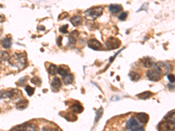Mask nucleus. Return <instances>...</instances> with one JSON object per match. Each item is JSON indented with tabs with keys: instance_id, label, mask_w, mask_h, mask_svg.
<instances>
[{
	"instance_id": "obj_1",
	"label": "nucleus",
	"mask_w": 175,
	"mask_h": 131,
	"mask_svg": "<svg viewBox=\"0 0 175 131\" xmlns=\"http://www.w3.org/2000/svg\"><path fill=\"white\" fill-rule=\"evenodd\" d=\"M8 63L18 69H22L26 66V57L23 54H16L15 56L10 57Z\"/></svg>"
},
{
	"instance_id": "obj_2",
	"label": "nucleus",
	"mask_w": 175,
	"mask_h": 131,
	"mask_svg": "<svg viewBox=\"0 0 175 131\" xmlns=\"http://www.w3.org/2000/svg\"><path fill=\"white\" fill-rule=\"evenodd\" d=\"M155 69L161 75H165L172 71L173 67L168 62L159 61L155 64Z\"/></svg>"
},
{
	"instance_id": "obj_3",
	"label": "nucleus",
	"mask_w": 175,
	"mask_h": 131,
	"mask_svg": "<svg viewBox=\"0 0 175 131\" xmlns=\"http://www.w3.org/2000/svg\"><path fill=\"white\" fill-rule=\"evenodd\" d=\"M10 131H38V127L35 125L27 123L16 126Z\"/></svg>"
},
{
	"instance_id": "obj_4",
	"label": "nucleus",
	"mask_w": 175,
	"mask_h": 131,
	"mask_svg": "<svg viewBox=\"0 0 175 131\" xmlns=\"http://www.w3.org/2000/svg\"><path fill=\"white\" fill-rule=\"evenodd\" d=\"M1 96H2V98H9L12 100H15L22 96V92L17 89H12L10 91L1 93Z\"/></svg>"
},
{
	"instance_id": "obj_5",
	"label": "nucleus",
	"mask_w": 175,
	"mask_h": 131,
	"mask_svg": "<svg viewBox=\"0 0 175 131\" xmlns=\"http://www.w3.org/2000/svg\"><path fill=\"white\" fill-rule=\"evenodd\" d=\"M103 12V9L101 6L93 7L87 11V15L93 19L100 17Z\"/></svg>"
},
{
	"instance_id": "obj_6",
	"label": "nucleus",
	"mask_w": 175,
	"mask_h": 131,
	"mask_svg": "<svg viewBox=\"0 0 175 131\" xmlns=\"http://www.w3.org/2000/svg\"><path fill=\"white\" fill-rule=\"evenodd\" d=\"M175 128V124H172L166 121L161 122L158 126V129L159 131H172Z\"/></svg>"
},
{
	"instance_id": "obj_7",
	"label": "nucleus",
	"mask_w": 175,
	"mask_h": 131,
	"mask_svg": "<svg viewBox=\"0 0 175 131\" xmlns=\"http://www.w3.org/2000/svg\"><path fill=\"white\" fill-rule=\"evenodd\" d=\"M106 47L109 50H114L119 48L121 44L120 41L115 37H110L105 42Z\"/></svg>"
},
{
	"instance_id": "obj_8",
	"label": "nucleus",
	"mask_w": 175,
	"mask_h": 131,
	"mask_svg": "<svg viewBox=\"0 0 175 131\" xmlns=\"http://www.w3.org/2000/svg\"><path fill=\"white\" fill-rule=\"evenodd\" d=\"M147 76L150 81L153 82H158L161 79V75L155 69L149 70L147 73Z\"/></svg>"
},
{
	"instance_id": "obj_9",
	"label": "nucleus",
	"mask_w": 175,
	"mask_h": 131,
	"mask_svg": "<svg viewBox=\"0 0 175 131\" xmlns=\"http://www.w3.org/2000/svg\"><path fill=\"white\" fill-rule=\"evenodd\" d=\"M138 121L137 120V119L135 118L134 117H131L127 122V124H126L127 128L129 130H130L131 131L141 127V125L139 124Z\"/></svg>"
},
{
	"instance_id": "obj_10",
	"label": "nucleus",
	"mask_w": 175,
	"mask_h": 131,
	"mask_svg": "<svg viewBox=\"0 0 175 131\" xmlns=\"http://www.w3.org/2000/svg\"><path fill=\"white\" fill-rule=\"evenodd\" d=\"M88 46L95 51H98L100 50L101 48H102V44L98 40H96V39H90L88 42Z\"/></svg>"
},
{
	"instance_id": "obj_11",
	"label": "nucleus",
	"mask_w": 175,
	"mask_h": 131,
	"mask_svg": "<svg viewBox=\"0 0 175 131\" xmlns=\"http://www.w3.org/2000/svg\"><path fill=\"white\" fill-rule=\"evenodd\" d=\"M137 120L141 124H147L149 121V115L145 112H140L137 114Z\"/></svg>"
},
{
	"instance_id": "obj_12",
	"label": "nucleus",
	"mask_w": 175,
	"mask_h": 131,
	"mask_svg": "<svg viewBox=\"0 0 175 131\" xmlns=\"http://www.w3.org/2000/svg\"><path fill=\"white\" fill-rule=\"evenodd\" d=\"M62 83L60 79L57 77H55L51 84V87L54 91H58L60 89V88L61 87Z\"/></svg>"
},
{
	"instance_id": "obj_13",
	"label": "nucleus",
	"mask_w": 175,
	"mask_h": 131,
	"mask_svg": "<svg viewBox=\"0 0 175 131\" xmlns=\"http://www.w3.org/2000/svg\"><path fill=\"white\" fill-rule=\"evenodd\" d=\"M141 63H142L143 66L147 68H151L153 65V59L150 57H146L143 58L141 60Z\"/></svg>"
},
{
	"instance_id": "obj_14",
	"label": "nucleus",
	"mask_w": 175,
	"mask_h": 131,
	"mask_svg": "<svg viewBox=\"0 0 175 131\" xmlns=\"http://www.w3.org/2000/svg\"><path fill=\"white\" fill-rule=\"evenodd\" d=\"M29 101L26 99H22L20 100L16 104V107L18 109H26L28 106Z\"/></svg>"
},
{
	"instance_id": "obj_15",
	"label": "nucleus",
	"mask_w": 175,
	"mask_h": 131,
	"mask_svg": "<svg viewBox=\"0 0 175 131\" xmlns=\"http://www.w3.org/2000/svg\"><path fill=\"white\" fill-rule=\"evenodd\" d=\"M70 109L74 112V113H81L83 111V107L80 104V103H75L72 104Z\"/></svg>"
},
{
	"instance_id": "obj_16",
	"label": "nucleus",
	"mask_w": 175,
	"mask_h": 131,
	"mask_svg": "<svg viewBox=\"0 0 175 131\" xmlns=\"http://www.w3.org/2000/svg\"><path fill=\"white\" fill-rule=\"evenodd\" d=\"M109 10L113 13L116 14L123 10L121 5L119 4H111L109 6Z\"/></svg>"
},
{
	"instance_id": "obj_17",
	"label": "nucleus",
	"mask_w": 175,
	"mask_h": 131,
	"mask_svg": "<svg viewBox=\"0 0 175 131\" xmlns=\"http://www.w3.org/2000/svg\"><path fill=\"white\" fill-rule=\"evenodd\" d=\"M70 22L74 26H78L82 23V18L80 16H74L71 19Z\"/></svg>"
},
{
	"instance_id": "obj_18",
	"label": "nucleus",
	"mask_w": 175,
	"mask_h": 131,
	"mask_svg": "<svg viewBox=\"0 0 175 131\" xmlns=\"http://www.w3.org/2000/svg\"><path fill=\"white\" fill-rule=\"evenodd\" d=\"M63 117L68 121L72 122L77 119V117L74 112H67L64 114Z\"/></svg>"
},
{
	"instance_id": "obj_19",
	"label": "nucleus",
	"mask_w": 175,
	"mask_h": 131,
	"mask_svg": "<svg viewBox=\"0 0 175 131\" xmlns=\"http://www.w3.org/2000/svg\"><path fill=\"white\" fill-rule=\"evenodd\" d=\"M152 96H153V93L150 91H146L137 95V96L139 97L140 99H143V100L148 99L150 98Z\"/></svg>"
},
{
	"instance_id": "obj_20",
	"label": "nucleus",
	"mask_w": 175,
	"mask_h": 131,
	"mask_svg": "<svg viewBox=\"0 0 175 131\" xmlns=\"http://www.w3.org/2000/svg\"><path fill=\"white\" fill-rule=\"evenodd\" d=\"M74 81V76L72 74H67L66 76L63 77V83L66 85H69L71 84Z\"/></svg>"
},
{
	"instance_id": "obj_21",
	"label": "nucleus",
	"mask_w": 175,
	"mask_h": 131,
	"mask_svg": "<svg viewBox=\"0 0 175 131\" xmlns=\"http://www.w3.org/2000/svg\"><path fill=\"white\" fill-rule=\"evenodd\" d=\"M165 120L172 124H175V112H172L167 114L165 117Z\"/></svg>"
},
{
	"instance_id": "obj_22",
	"label": "nucleus",
	"mask_w": 175,
	"mask_h": 131,
	"mask_svg": "<svg viewBox=\"0 0 175 131\" xmlns=\"http://www.w3.org/2000/svg\"><path fill=\"white\" fill-rule=\"evenodd\" d=\"M129 78L131 79V81L133 82H137L140 79V76L138 73H137L135 72H131L129 74Z\"/></svg>"
},
{
	"instance_id": "obj_23",
	"label": "nucleus",
	"mask_w": 175,
	"mask_h": 131,
	"mask_svg": "<svg viewBox=\"0 0 175 131\" xmlns=\"http://www.w3.org/2000/svg\"><path fill=\"white\" fill-rule=\"evenodd\" d=\"M12 45V40L10 38H5L2 41V46L5 48H9Z\"/></svg>"
},
{
	"instance_id": "obj_24",
	"label": "nucleus",
	"mask_w": 175,
	"mask_h": 131,
	"mask_svg": "<svg viewBox=\"0 0 175 131\" xmlns=\"http://www.w3.org/2000/svg\"><path fill=\"white\" fill-rule=\"evenodd\" d=\"M57 73L59 74L60 76L64 77L68 74V71L64 67L60 66L57 68Z\"/></svg>"
},
{
	"instance_id": "obj_25",
	"label": "nucleus",
	"mask_w": 175,
	"mask_h": 131,
	"mask_svg": "<svg viewBox=\"0 0 175 131\" xmlns=\"http://www.w3.org/2000/svg\"><path fill=\"white\" fill-rule=\"evenodd\" d=\"M76 39L75 38V37L73 36V35H70L69 37H68V45L69 47H74V45L76 44Z\"/></svg>"
},
{
	"instance_id": "obj_26",
	"label": "nucleus",
	"mask_w": 175,
	"mask_h": 131,
	"mask_svg": "<svg viewBox=\"0 0 175 131\" xmlns=\"http://www.w3.org/2000/svg\"><path fill=\"white\" fill-rule=\"evenodd\" d=\"M48 73L51 75H55L56 73H57V68L56 65L51 64L48 68Z\"/></svg>"
},
{
	"instance_id": "obj_27",
	"label": "nucleus",
	"mask_w": 175,
	"mask_h": 131,
	"mask_svg": "<svg viewBox=\"0 0 175 131\" xmlns=\"http://www.w3.org/2000/svg\"><path fill=\"white\" fill-rule=\"evenodd\" d=\"M10 58V57L8 53L6 51H1V61H8Z\"/></svg>"
},
{
	"instance_id": "obj_28",
	"label": "nucleus",
	"mask_w": 175,
	"mask_h": 131,
	"mask_svg": "<svg viewBox=\"0 0 175 131\" xmlns=\"http://www.w3.org/2000/svg\"><path fill=\"white\" fill-rule=\"evenodd\" d=\"M30 81H31V82L33 84H34V85H36L38 86H40V84H41V79L39 77L35 76Z\"/></svg>"
},
{
	"instance_id": "obj_29",
	"label": "nucleus",
	"mask_w": 175,
	"mask_h": 131,
	"mask_svg": "<svg viewBox=\"0 0 175 131\" xmlns=\"http://www.w3.org/2000/svg\"><path fill=\"white\" fill-rule=\"evenodd\" d=\"M25 91H26V93L29 96H32L34 94L35 88L27 85L25 87Z\"/></svg>"
},
{
	"instance_id": "obj_30",
	"label": "nucleus",
	"mask_w": 175,
	"mask_h": 131,
	"mask_svg": "<svg viewBox=\"0 0 175 131\" xmlns=\"http://www.w3.org/2000/svg\"><path fill=\"white\" fill-rule=\"evenodd\" d=\"M43 131H62L59 128H53L48 126H46L43 128Z\"/></svg>"
},
{
	"instance_id": "obj_31",
	"label": "nucleus",
	"mask_w": 175,
	"mask_h": 131,
	"mask_svg": "<svg viewBox=\"0 0 175 131\" xmlns=\"http://www.w3.org/2000/svg\"><path fill=\"white\" fill-rule=\"evenodd\" d=\"M127 13L126 12H123L120 14L118 18L120 21H124L127 18Z\"/></svg>"
},
{
	"instance_id": "obj_32",
	"label": "nucleus",
	"mask_w": 175,
	"mask_h": 131,
	"mask_svg": "<svg viewBox=\"0 0 175 131\" xmlns=\"http://www.w3.org/2000/svg\"><path fill=\"white\" fill-rule=\"evenodd\" d=\"M68 27V24H65L62 26L60 28V32L64 33V34H66L68 33V30H67V28Z\"/></svg>"
},
{
	"instance_id": "obj_33",
	"label": "nucleus",
	"mask_w": 175,
	"mask_h": 131,
	"mask_svg": "<svg viewBox=\"0 0 175 131\" xmlns=\"http://www.w3.org/2000/svg\"><path fill=\"white\" fill-rule=\"evenodd\" d=\"M167 78L171 83H174L175 82V76L174 74H168L167 75Z\"/></svg>"
},
{
	"instance_id": "obj_34",
	"label": "nucleus",
	"mask_w": 175,
	"mask_h": 131,
	"mask_svg": "<svg viewBox=\"0 0 175 131\" xmlns=\"http://www.w3.org/2000/svg\"><path fill=\"white\" fill-rule=\"evenodd\" d=\"M102 114H103V109L101 108V109H100L98 111V112H97V116H96V121H98V120L101 117Z\"/></svg>"
},
{
	"instance_id": "obj_35",
	"label": "nucleus",
	"mask_w": 175,
	"mask_h": 131,
	"mask_svg": "<svg viewBox=\"0 0 175 131\" xmlns=\"http://www.w3.org/2000/svg\"><path fill=\"white\" fill-rule=\"evenodd\" d=\"M62 40H63V38H62V37L61 36H59L58 37V39H57V45H59V46H61V42H62Z\"/></svg>"
},
{
	"instance_id": "obj_36",
	"label": "nucleus",
	"mask_w": 175,
	"mask_h": 131,
	"mask_svg": "<svg viewBox=\"0 0 175 131\" xmlns=\"http://www.w3.org/2000/svg\"><path fill=\"white\" fill-rule=\"evenodd\" d=\"M131 131H145V130L143 127H142L141 126L135 129V130H131Z\"/></svg>"
},
{
	"instance_id": "obj_37",
	"label": "nucleus",
	"mask_w": 175,
	"mask_h": 131,
	"mask_svg": "<svg viewBox=\"0 0 175 131\" xmlns=\"http://www.w3.org/2000/svg\"><path fill=\"white\" fill-rule=\"evenodd\" d=\"M168 88L169 89H174L175 88V86L174 85H172V84H169L168 85Z\"/></svg>"
}]
</instances>
